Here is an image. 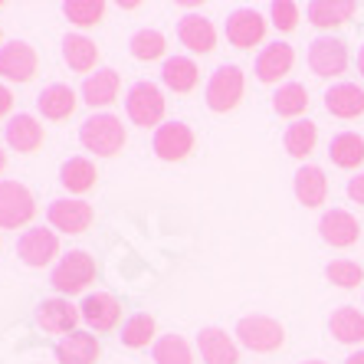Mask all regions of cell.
<instances>
[{
  "label": "cell",
  "mask_w": 364,
  "mask_h": 364,
  "mask_svg": "<svg viewBox=\"0 0 364 364\" xmlns=\"http://www.w3.org/2000/svg\"><path fill=\"white\" fill-rule=\"evenodd\" d=\"M154 318L148 312H135V315H128L125 322H122V331H119V338L125 348H148L154 341Z\"/></svg>",
  "instance_id": "obj_33"
},
{
  "label": "cell",
  "mask_w": 364,
  "mask_h": 364,
  "mask_svg": "<svg viewBox=\"0 0 364 364\" xmlns=\"http://www.w3.org/2000/svg\"><path fill=\"white\" fill-rule=\"evenodd\" d=\"M4 141H7L14 151H20V154H33V151H40L43 148L46 132H43V125L33 119V115L20 112V115H14V119L4 125Z\"/></svg>",
  "instance_id": "obj_17"
},
{
  "label": "cell",
  "mask_w": 364,
  "mask_h": 364,
  "mask_svg": "<svg viewBox=\"0 0 364 364\" xmlns=\"http://www.w3.org/2000/svg\"><path fill=\"white\" fill-rule=\"evenodd\" d=\"M325 112L335 115V119H345V122L364 115V89L355 82L331 85L328 92H325Z\"/></svg>",
  "instance_id": "obj_21"
},
{
  "label": "cell",
  "mask_w": 364,
  "mask_h": 364,
  "mask_svg": "<svg viewBox=\"0 0 364 364\" xmlns=\"http://www.w3.org/2000/svg\"><path fill=\"white\" fill-rule=\"evenodd\" d=\"M36 69H40V56L30 43L23 40H10L0 46V76L10 82H33Z\"/></svg>",
  "instance_id": "obj_10"
},
{
  "label": "cell",
  "mask_w": 364,
  "mask_h": 364,
  "mask_svg": "<svg viewBox=\"0 0 364 364\" xmlns=\"http://www.w3.org/2000/svg\"><path fill=\"white\" fill-rule=\"evenodd\" d=\"M10 112H14V92L7 85H0V119H7Z\"/></svg>",
  "instance_id": "obj_40"
},
{
  "label": "cell",
  "mask_w": 364,
  "mask_h": 364,
  "mask_svg": "<svg viewBox=\"0 0 364 364\" xmlns=\"http://www.w3.org/2000/svg\"><path fill=\"white\" fill-rule=\"evenodd\" d=\"M7 168V154H4V148H0V171Z\"/></svg>",
  "instance_id": "obj_43"
},
{
  "label": "cell",
  "mask_w": 364,
  "mask_h": 364,
  "mask_svg": "<svg viewBox=\"0 0 364 364\" xmlns=\"http://www.w3.org/2000/svg\"><path fill=\"white\" fill-rule=\"evenodd\" d=\"M63 14L76 26H95L105 17V4L102 0H69V4H63Z\"/></svg>",
  "instance_id": "obj_36"
},
{
  "label": "cell",
  "mask_w": 364,
  "mask_h": 364,
  "mask_svg": "<svg viewBox=\"0 0 364 364\" xmlns=\"http://www.w3.org/2000/svg\"><path fill=\"white\" fill-rule=\"evenodd\" d=\"M76 105H79V95L63 82L46 85V89L36 95V109H40L43 119H50V122H66L69 115L76 112Z\"/></svg>",
  "instance_id": "obj_22"
},
{
  "label": "cell",
  "mask_w": 364,
  "mask_h": 364,
  "mask_svg": "<svg viewBox=\"0 0 364 364\" xmlns=\"http://www.w3.org/2000/svg\"><path fill=\"white\" fill-rule=\"evenodd\" d=\"M309 69L322 79H335L348 69V43L341 36H315L309 43Z\"/></svg>",
  "instance_id": "obj_7"
},
{
  "label": "cell",
  "mask_w": 364,
  "mask_h": 364,
  "mask_svg": "<svg viewBox=\"0 0 364 364\" xmlns=\"http://www.w3.org/2000/svg\"><path fill=\"white\" fill-rule=\"evenodd\" d=\"M161 82L168 85L171 92L187 95L194 92L197 82H200V69H197V63L191 56H171L161 66Z\"/></svg>",
  "instance_id": "obj_25"
},
{
  "label": "cell",
  "mask_w": 364,
  "mask_h": 364,
  "mask_svg": "<svg viewBox=\"0 0 364 364\" xmlns=\"http://www.w3.org/2000/svg\"><path fill=\"white\" fill-rule=\"evenodd\" d=\"M328 331L335 335V341H341V345H361L364 341V315L358 312L355 305H341V309L331 312Z\"/></svg>",
  "instance_id": "obj_29"
},
{
  "label": "cell",
  "mask_w": 364,
  "mask_h": 364,
  "mask_svg": "<svg viewBox=\"0 0 364 364\" xmlns=\"http://www.w3.org/2000/svg\"><path fill=\"white\" fill-rule=\"evenodd\" d=\"M345 364H364V351H355V355L348 358V361H345Z\"/></svg>",
  "instance_id": "obj_41"
},
{
  "label": "cell",
  "mask_w": 364,
  "mask_h": 364,
  "mask_svg": "<svg viewBox=\"0 0 364 364\" xmlns=\"http://www.w3.org/2000/svg\"><path fill=\"white\" fill-rule=\"evenodd\" d=\"M358 4L351 0H312L309 7H305V17L309 23L318 26V30H331V26H341L348 20L355 17Z\"/></svg>",
  "instance_id": "obj_26"
},
{
  "label": "cell",
  "mask_w": 364,
  "mask_h": 364,
  "mask_svg": "<svg viewBox=\"0 0 364 364\" xmlns=\"http://www.w3.org/2000/svg\"><path fill=\"white\" fill-rule=\"evenodd\" d=\"M197 351H200L203 364H240V348L223 328L207 325L197 335Z\"/></svg>",
  "instance_id": "obj_16"
},
{
  "label": "cell",
  "mask_w": 364,
  "mask_h": 364,
  "mask_svg": "<svg viewBox=\"0 0 364 364\" xmlns=\"http://www.w3.org/2000/svg\"><path fill=\"white\" fill-rule=\"evenodd\" d=\"M358 69H361V76H364V46H361V53H358Z\"/></svg>",
  "instance_id": "obj_42"
},
{
  "label": "cell",
  "mask_w": 364,
  "mask_h": 364,
  "mask_svg": "<svg viewBox=\"0 0 364 364\" xmlns=\"http://www.w3.org/2000/svg\"><path fill=\"white\" fill-rule=\"evenodd\" d=\"M128 53H132L138 63H154L168 53V40H164L161 30H138V33L128 40Z\"/></svg>",
  "instance_id": "obj_34"
},
{
  "label": "cell",
  "mask_w": 364,
  "mask_h": 364,
  "mask_svg": "<svg viewBox=\"0 0 364 364\" xmlns=\"http://www.w3.org/2000/svg\"><path fill=\"white\" fill-rule=\"evenodd\" d=\"M36 217V200L20 181H0V230H20Z\"/></svg>",
  "instance_id": "obj_6"
},
{
  "label": "cell",
  "mask_w": 364,
  "mask_h": 364,
  "mask_svg": "<svg viewBox=\"0 0 364 364\" xmlns=\"http://www.w3.org/2000/svg\"><path fill=\"white\" fill-rule=\"evenodd\" d=\"M296 200L302 207H322L325 197H328V178H325L322 168H315V164H305V168L296 171Z\"/></svg>",
  "instance_id": "obj_24"
},
{
  "label": "cell",
  "mask_w": 364,
  "mask_h": 364,
  "mask_svg": "<svg viewBox=\"0 0 364 364\" xmlns=\"http://www.w3.org/2000/svg\"><path fill=\"white\" fill-rule=\"evenodd\" d=\"M89 282H95V259L85 250L66 253L50 272V286L60 296H76V292L89 289Z\"/></svg>",
  "instance_id": "obj_4"
},
{
  "label": "cell",
  "mask_w": 364,
  "mask_h": 364,
  "mask_svg": "<svg viewBox=\"0 0 364 364\" xmlns=\"http://www.w3.org/2000/svg\"><path fill=\"white\" fill-rule=\"evenodd\" d=\"M99 181V171L89 158H69L60 168V184L66 187L69 194H89Z\"/></svg>",
  "instance_id": "obj_30"
},
{
  "label": "cell",
  "mask_w": 364,
  "mask_h": 364,
  "mask_svg": "<svg viewBox=\"0 0 364 364\" xmlns=\"http://www.w3.org/2000/svg\"><path fill=\"white\" fill-rule=\"evenodd\" d=\"M151 358H154V364H194V351H191L187 338H181V335L158 338L151 348Z\"/></svg>",
  "instance_id": "obj_35"
},
{
  "label": "cell",
  "mask_w": 364,
  "mask_h": 364,
  "mask_svg": "<svg viewBox=\"0 0 364 364\" xmlns=\"http://www.w3.org/2000/svg\"><path fill=\"white\" fill-rule=\"evenodd\" d=\"M151 151L168 164L184 161L187 154L194 151V132H191V125H184V122H164L161 128H154Z\"/></svg>",
  "instance_id": "obj_11"
},
{
  "label": "cell",
  "mask_w": 364,
  "mask_h": 364,
  "mask_svg": "<svg viewBox=\"0 0 364 364\" xmlns=\"http://www.w3.org/2000/svg\"><path fill=\"white\" fill-rule=\"evenodd\" d=\"M36 325H40L43 331H50V335H73L79 325V318H82V312H79V305H73L69 299H43L40 305H36Z\"/></svg>",
  "instance_id": "obj_14"
},
{
  "label": "cell",
  "mask_w": 364,
  "mask_h": 364,
  "mask_svg": "<svg viewBox=\"0 0 364 364\" xmlns=\"http://www.w3.org/2000/svg\"><path fill=\"white\" fill-rule=\"evenodd\" d=\"M292 66H296V50H292L289 43L276 40L259 50V56H256V63H253V73L263 85H276L279 79H286L289 73H292Z\"/></svg>",
  "instance_id": "obj_12"
},
{
  "label": "cell",
  "mask_w": 364,
  "mask_h": 364,
  "mask_svg": "<svg viewBox=\"0 0 364 364\" xmlns=\"http://www.w3.org/2000/svg\"><path fill=\"white\" fill-rule=\"evenodd\" d=\"M63 60L73 73H92L99 66V46L82 33H66L63 36Z\"/></svg>",
  "instance_id": "obj_27"
},
{
  "label": "cell",
  "mask_w": 364,
  "mask_h": 364,
  "mask_svg": "<svg viewBox=\"0 0 364 364\" xmlns=\"http://www.w3.org/2000/svg\"><path fill=\"white\" fill-rule=\"evenodd\" d=\"M119 89H122V76L115 69H95L92 76H85L82 82V102L92 105V109H105V105L119 99Z\"/></svg>",
  "instance_id": "obj_23"
},
{
  "label": "cell",
  "mask_w": 364,
  "mask_h": 364,
  "mask_svg": "<svg viewBox=\"0 0 364 364\" xmlns=\"http://www.w3.org/2000/svg\"><path fill=\"white\" fill-rule=\"evenodd\" d=\"M79 144L85 151L99 154V158H115L128 144V132L119 115L112 112H95L79 125Z\"/></svg>",
  "instance_id": "obj_1"
},
{
  "label": "cell",
  "mask_w": 364,
  "mask_h": 364,
  "mask_svg": "<svg viewBox=\"0 0 364 364\" xmlns=\"http://www.w3.org/2000/svg\"><path fill=\"white\" fill-rule=\"evenodd\" d=\"M318 233H322V240L328 246H335V250H348V246L358 243L361 227H358V220L348 210L335 207V210L322 213V220H318Z\"/></svg>",
  "instance_id": "obj_19"
},
{
  "label": "cell",
  "mask_w": 364,
  "mask_h": 364,
  "mask_svg": "<svg viewBox=\"0 0 364 364\" xmlns=\"http://www.w3.org/2000/svg\"><path fill=\"white\" fill-rule=\"evenodd\" d=\"M17 256L30 269H43V266H50L53 259L60 256V237H56L53 230H43V227L23 230L17 240Z\"/></svg>",
  "instance_id": "obj_9"
},
{
  "label": "cell",
  "mask_w": 364,
  "mask_h": 364,
  "mask_svg": "<svg viewBox=\"0 0 364 364\" xmlns=\"http://www.w3.org/2000/svg\"><path fill=\"white\" fill-rule=\"evenodd\" d=\"M302 364H325V361H302Z\"/></svg>",
  "instance_id": "obj_44"
},
{
  "label": "cell",
  "mask_w": 364,
  "mask_h": 364,
  "mask_svg": "<svg viewBox=\"0 0 364 364\" xmlns=\"http://www.w3.org/2000/svg\"><path fill=\"white\" fill-rule=\"evenodd\" d=\"M266 36V17L253 7H240L227 17V40L237 50H253Z\"/></svg>",
  "instance_id": "obj_13"
},
{
  "label": "cell",
  "mask_w": 364,
  "mask_h": 364,
  "mask_svg": "<svg viewBox=\"0 0 364 364\" xmlns=\"http://www.w3.org/2000/svg\"><path fill=\"white\" fill-rule=\"evenodd\" d=\"M178 40L181 46H187L191 53H213L217 50V26L213 20H207L203 14H187L178 20Z\"/></svg>",
  "instance_id": "obj_18"
},
{
  "label": "cell",
  "mask_w": 364,
  "mask_h": 364,
  "mask_svg": "<svg viewBox=\"0 0 364 364\" xmlns=\"http://www.w3.org/2000/svg\"><path fill=\"white\" fill-rule=\"evenodd\" d=\"M348 197H351L355 203H361V207H364V171H361V174H355L351 181H348Z\"/></svg>",
  "instance_id": "obj_39"
},
{
  "label": "cell",
  "mask_w": 364,
  "mask_h": 364,
  "mask_svg": "<svg viewBox=\"0 0 364 364\" xmlns=\"http://www.w3.org/2000/svg\"><path fill=\"white\" fill-rule=\"evenodd\" d=\"M79 312H82V322L95 331H115L122 322V302L112 292H92V296H85L82 305H79Z\"/></svg>",
  "instance_id": "obj_15"
},
{
  "label": "cell",
  "mask_w": 364,
  "mask_h": 364,
  "mask_svg": "<svg viewBox=\"0 0 364 364\" xmlns=\"http://www.w3.org/2000/svg\"><path fill=\"white\" fill-rule=\"evenodd\" d=\"M309 109V89L299 82H286L276 89V95H272V112L276 115H282V119H296Z\"/></svg>",
  "instance_id": "obj_32"
},
{
  "label": "cell",
  "mask_w": 364,
  "mask_h": 364,
  "mask_svg": "<svg viewBox=\"0 0 364 364\" xmlns=\"http://www.w3.org/2000/svg\"><path fill=\"white\" fill-rule=\"evenodd\" d=\"M102 355V345L92 331H73L63 335L56 345V361L60 364H95Z\"/></svg>",
  "instance_id": "obj_20"
},
{
  "label": "cell",
  "mask_w": 364,
  "mask_h": 364,
  "mask_svg": "<svg viewBox=\"0 0 364 364\" xmlns=\"http://www.w3.org/2000/svg\"><path fill=\"white\" fill-rule=\"evenodd\" d=\"M325 276L338 289H358L364 282V269L355 259H331V263L325 266Z\"/></svg>",
  "instance_id": "obj_37"
},
{
  "label": "cell",
  "mask_w": 364,
  "mask_h": 364,
  "mask_svg": "<svg viewBox=\"0 0 364 364\" xmlns=\"http://www.w3.org/2000/svg\"><path fill=\"white\" fill-rule=\"evenodd\" d=\"M125 115L138 128H161L164 125V92L154 82H135L125 95Z\"/></svg>",
  "instance_id": "obj_5"
},
{
  "label": "cell",
  "mask_w": 364,
  "mask_h": 364,
  "mask_svg": "<svg viewBox=\"0 0 364 364\" xmlns=\"http://www.w3.org/2000/svg\"><path fill=\"white\" fill-rule=\"evenodd\" d=\"M269 17H272V26L282 30V33H292L299 26V7L296 4H289V0H276L269 7Z\"/></svg>",
  "instance_id": "obj_38"
},
{
  "label": "cell",
  "mask_w": 364,
  "mask_h": 364,
  "mask_svg": "<svg viewBox=\"0 0 364 364\" xmlns=\"http://www.w3.org/2000/svg\"><path fill=\"white\" fill-rule=\"evenodd\" d=\"M282 144H286V151L292 158H309L315 151V144H318V125L309 119H299L286 128V135H282Z\"/></svg>",
  "instance_id": "obj_31"
},
{
  "label": "cell",
  "mask_w": 364,
  "mask_h": 364,
  "mask_svg": "<svg viewBox=\"0 0 364 364\" xmlns=\"http://www.w3.org/2000/svg\"><path fill=\"white\" fill-rule=\"evenodd\" d=\"M246 92V76L243 69L233 66V63H223L220 69H213V76L207 79V89H203V99H207V109L217 112V115H227L240 105Z\"/></svg>",
  "instance_id": "obj_2"
},
{
  "label": "cell",
  "mask_w": 364,
  "mask_h": 364,
  "mask_svg": "<svg viewBox=\"0 0 364 364\" xmlns=\"http://www.w3.org/2000/svg\"><path fill=\"white\" fill-rule=\"evenodd\" d=\"M233 335H237L240 345L256 351V355H272L286 345V328L269 315H243Z\"/></svg>",
  "instance_id": "obj_3"
},
{
  "label": "cell",
  "mask_w": 364,
  "mask_h": 364,
  "mask_svg": "<svg viewBox=\"0 0 364 364\" xmlns=\"http://www.w3.org/2000/svg\"><path fill=\"white\" fill-rule=\"evenodd\" d=\"M328 158L335 168L355 171L358 164H364V138L358 132H338L328 144Z\"/></svg>",
  "instance_id": "obj_28"
},
{
  "label": "cell",
  "mask_w": 364,
  "mask_h": 364,
  "mask_svg": "<svg viewBox=\"0 0 364 364\" xmlns=\"http://www.w3.org/2000/svg\"><path fill=\"white\" fill-rule=\"evenodd\" d=\"M46 220H50L53 230L69 233V237H79V233H85V230L92 227L95 210H92V203L79 200V197H69V200H53L46 207Z\"/></svg>",
  "instance_id": "obj_8"
}]
</instances>
